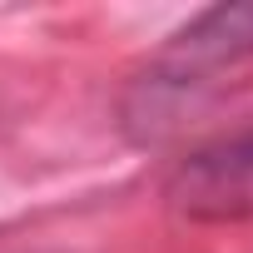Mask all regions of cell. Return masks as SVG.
Returning a JSON list of instances; mask_svg holds the SVG:
<instances>
[{"label": "cell", "mask_w": 253, "mask_h": 253, "mask_svg": "<svg viewBox=\"0 0 253 253\" xmlns=\"http://www.w3.org/2000/svg\"><path fill=\"white\" fill-rule=\"evenodd\" d=\"M248 60H253V0L199 10L134 75L124 109H119L124 134L134 144H164L218 89V75H228Z\"/></svg>", "instance_id": "obj_1"}, {"label": "cell", "mask_w": 253, "mask_h": 253, "mask_svg": "<svg viewBox=\"0 0 253 253\" xmlns=\"http://www.w3.org/2000/svg\"><path fill=\"white\" fill-rule=\"evenodd\" d=\"M164 204L189 223H248L253 218V119L189 149L164 179Z\"/></svg>", "instance_id": "obj_2"}]
</instances>
